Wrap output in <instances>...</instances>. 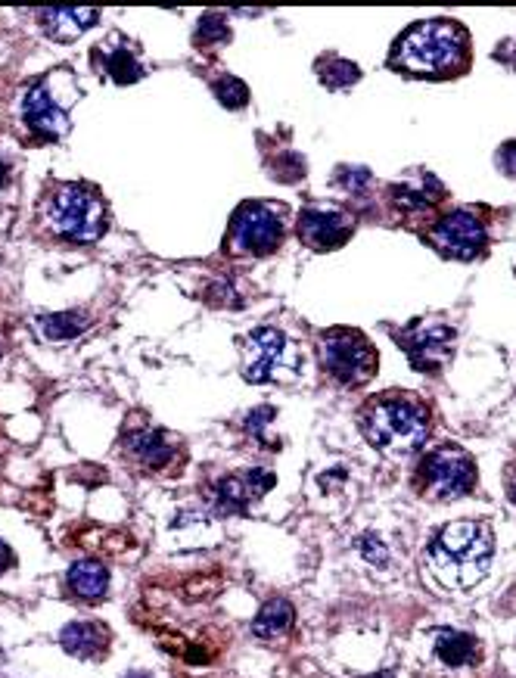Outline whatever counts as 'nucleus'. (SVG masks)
<instances>
[{
    "mask_svg": "<svg viewBox=\"0 0 516 678\" xmlns=\"http://www.w3.org/2000/svg\"><path fill=\"white\" fill-rule=\"evenodd\" d=\"M283 212L268 203H246L234 215L231 249L240 256H271L283 243Z\"/></svg>",
    "mask_w": 516,
    "mask_h": 678,
    "instance_id": "nucleus-8",
    "label": "nucleus"
},
{
    "mask_svg": "<svg viewBox=\"0 0 516 678\" xmlns=\"http://www.w3.org/2000/svg\"><path fill=\"white\" fill-rule=\"evenodd\" d=\"M60 644L72 657H97L109 644V632L100 623H69L60 632Z\"/></svg>",
    "mask_w": 516,
    "mask_h": 678,
    "instance_id": "nucleus-17",
    "label": "nucleus"
},
{
    "mask_svg": "<svg viewBox=\"0 0 516 678\" xmlns=\"http://www.w3.org/2000/svg\"><path fill=\"white\" fill-rule=\"evenodd\" d=\"M321 358L330 377L346 386H361L377 374V352L370 339L355 330H327L321 339Z\"/></svg>",
    "mask_w": 516,
    "mask_h": 678,
    "instance_id": "nucleus-6",
    "label": "nucleus"
},
{
    "mask_svg": "<svg viewBox=\"0 0 516 678\" xmlns=\"http://www.w3.org/2000/svg\"><path fill=\"white\" fill-rule=\"evenodd\" d=\"M84 327H88V318L81 312H60L41 318V330L47 339H75Z\"/></svg>",
    "mask_w": 516,
    "mask_h": 678,
    "instance_id": "nucleus-21",
    "label": "nucleus"
},
{
    "mask_svg": "<svg viewBox=\"0 0 516 678\" xmlns=\"http://www.w3.org/2000/svg\"><path fill=\"white\" fill-rule=\"evenodd\" d=\"M125 678H150L147 672H131V675H125Z\"/></svg>",
    "mask_w": 516,
    "mask_h": 678,
    "instance_id": "nucleus-32",
    "label": "nucleus"
},
{
    "mask_svg": "<svg viewBox=\"0 0 516 678\" xmlns=\"http://www.w3.org/2000/svg\"><path fill=\"white\" fill-rule=\"evenodd\" d=\"M367 678H392V675H386V672H380V675H367Z\"/></svg>",
    "mask_w": 516,
    "mask_h": 678,
    "instance_id": "nucleus-33",
    "label": "nucleus"
},
{
    "mask_svg": "<svg viewBox=\"0 0 516 678\" xmlns=\"http://www.w3.org/2000/svg\"><path fill=\"white\" fill-rule=\"evenodd\" d=\"M274 489V476L265 470H246L237 476H224L212 486V507L218 514H243L246 507Z\"/></svg>",
    "mask_w": 516,
    "mask_h": 678,
    "instance_id": "nucleus-12",
    "label": "nucleus"
},
{
    "mask_svg": "<svg viewBox=\"0 0 516 678\" xmlns=\"http://www.w3.org/2000/svg\"><path fill=\"white\" fill-rule=\"evenodd\" d=\"M339 184L349 187L352 193L355 190H364L370 184V172H367V168H342V172H339Z\"/></svg>",
    "mask_w": 516,
    "mask_h": 678,
    "instance_id": "nucleus-26",
    "label": "nucleus"
},
{
    "mask_svg": "<svg viewBox=\"0 0 516 678\" xmlns=\"http://www.w3.org/2000/svg\"><path fill=\"white\" fill-rule=\"evenodd\" d=\"M44 221L53 234H60L66 240L94 243L106 231L109 212L94 190L81 184H63L60 190H53V196L47 200Z\"/></svg>",
    "mask_w": 516,
    "mask_h": 678,
    "instance_id": "nucleus-4",
    "label": "nucleus"
},
{
    "mask_svg": "<svg viewBox=\"0 0 516 678\" xmlns=\"http://www.w3.org/2000/svg\"><path fill=\"white\" fill-rule=\"evenodd\" d=\"M22 112H25V122L35 134L47 137V140H56L69 131V116L63 106H56L53 97L47 94V84H35L32 91L25 94V103H22Z\"/></svg>",
    "mask_w": 516,
    "mask_h": 678,
    "instance_id": "nucleus-13",
    "label": "nucleus"
},
{
    "mask_svg": "<svg viewBox=\"0 0 516 678\" xmlns=\"http://www.w3.org/2000/svg\"><path fill=\"white\" fill-rule=\"evenodd\" d=\"M467 63V32L451 19H426L395 41L392 66L417 78H445Z\"/></svg>",
    "mask_w": 516,
    "mask_h": 678,
    "instance_id": "nucleus-2",
    "label": "nucleus"
},
{
    "mask_svg": "<svg viewBox=\"0 0 516 678\" xmlns=\"http://www.w3.org/2000/svg\"><path fill=\"white\" fill-rule=\"evenodd\" d=\"M429 237L451 259H476L485 246V228L473 212H448L433 224Z\"/></svg>",
    "mask_w": 516,
    "mask_h": 678,
    "instance_id": "nucleus-11",
    "label": "nucleus"
},
{
    "mask_svg": "<svg viewBox=\"0 0 516 678\" xmlns=\"http://www.w3.org/2000/svg\"><path fill=\"white\" fill-rule=\"evenodd\" d=\"M361 433L383 455L405 458L429 439V411L408 392H389L364 405Z\"/></svg>",
    "mask_w": 516,
    "mask_h": 678,
    "instance_id": "nucleus-3",
    "label": "nucleus"
},
{
    "mask_svg": "<svg viewBox=\"0 0 516 678\" xmlns=\"http://www.w3.org/2000/svg\"><path fill=\"white\" fill-rule=\"evenodd\" d=\"M299 371V349L274 327H258L243 339V377L249 383L283 380Z\"/></svg>",
    "mask_w": 516,
    "mask_h": 678,
    "instance_id": "nucleus-5",
    "label": "nucleus"
},
{
    "mask_svg": "<svg viewBox=\"0 0 516 678\" xmlns=\"http://www.w3.org/2000/svg\"><path fill=\"white\" fill-rule=\"evenodd\" d=\"M215 97H218L227 109H243V106L249 103V88H246V84H243L240 78L224 75V78L215 81Z\"/></svg>",
    "mask_w": 516,
    "mask_h": 678,
    "instance_id": "nucleus-24",
    "label": "nucleus"
},
{
    "mask_svg": "<svg viewBox=\"0 0 516 678\" xmlns=\"http://www.w3.org/2000/svg\"><path fill=\"white\" fill-rule=\"evenodd\" d=\"M442 200V187L433 175H414L408 181H401L392 187V203L401 209V212H426L429 206H436Z\"/></svg>",
    "mask_w": 516,
    "mask_h": 678,
    "instance_id": "nucleus-15",
    "label": "nucleus"
},
{
    "mask_svg": "<svg viewBox=\"0 0 516 678\" xmlns=\"http://www.w3.org/2000/svg\"><path fill=\"white\" fill-rule=\"evenodd\" d=\"M361 554H364L367 560L380 563V560H386V545H380L377 535H364V539H361Z\"/></svg>",
    "mask_w": 516,
    "mask_h": 678,
    "instance_id": "nucleus-27",
    "label": "nucleus"
},
{
    "mask_svg": "<svg viewBox=\"0 0 516 678\" xmlns=\"http://www.w3.org/2000/svg\"><path fill=\"white\" fill-rule=\"evenodd\" d=\"M199 41H209V47L227 44L231 41V28H227V22L218 13H206L203 19H199Z\"/></svg>",
    "mask_w": 516,
    "mask_h": 678,
    "instance_id": "nucleus-25",
    "label": "nucleus"
},
{
    "mask_svg": "<svg viewBox=\"0 0 516 678\" xmlns=\"http://www.w3.org/2000/svg\"><path fill=\"white\" fill-rule=\"evenodd\" d=\"M69 588L84 601H100L109 591V570L100 560H78L69 570Z\"/></svg>",
    "mask_w": 516,
    "mask_h": 678,
    "instance_id": "nucleus-16",
    "label": "nucleus"
},
{
    "mask_svg": "<svg viewBox=\"0 0 516 678\" xmlns=\"http://www.w3.org/2000/svg\"><path fill=\"white\" fill-rule=\"evenodd\" d=\"M355 234V221L349 212L333 209V206H308L299 215V237L305 246L330 252L346 246Z\"/></svg>",
    "mask_w": 516,
    "mask_h": 678,
    "instance_id": "nucleus-9",
    "label": "nucleus"
},
{
    "mask_svg": "<svg viewBox=\"0 0 516 678\" xmlns=\"http://www.w3.org/2000/svg\"><path fill=\"white\" fill-rule=\"evenodd\" d=\"M318 72H321V81L333 91H346L361 78V69L349 60H327V63L318 66Z\"/></svg>",
    "mask_w": 516,
    "mask_h": 678,
    "instance_id": "nucleus-23",
    "label": "nucleus"
},
{
    "mask_svg": "<svg viewBox=\"0 0 516 678\" xmlns=\"http://www.w3.org/2000/svg\"><path fill=\"white\" fill-rule=\"evenodd\" d=\"M457 346V333L448 324H417L401 336V349L411 358V364L423 374L439 371L442 364L451 361Z\"/></svg>",
    "mask_w": 516,
    "mask_h": 678,
    "instance_id": "nucleus-10",
    "label": "nucleus"
},
{
    "mask_svg": "<svg viewBox=\"0 0 516 678\" xmlns=\"http://www.w3.org/2000/svg\"><path fill=\"white\" fill-rule=\"evenodd\" d=\"M38 19L53 41H75L81 32H88V28L100 19V10H94V7H47V10H38Z\"/></svg>",
    "mask_w": 516,
    "mask_h": 678,
    "instance_id": "nucleus-14",
    "label": "nucleus"
},
{
    "mask_svg": "<svg viewBox=\"0 0 516 678\" xmlns=\"http://www.w3.org/2000/svg\"><path fill=\"white\" fill-rule=\"evenodd\" d=\"M498 165L504 168L507 175L516 178V144H504L501 153H498Z\"/></svg>",
    "mask_w": 516,
    "mask_h": 678,
    "instance_id": "nucleus-28",
    "label": "nucleus"
},
{
    "mask_svg": "<svg viewBox=\"0 0 516 678\" xmlns=\"http://www.w3.org/2000/svg\"><path fill=\"white\" fill-rule=\"evenodd\" d=\"M510 495H513V501H516V470H513V476H510Z\"/></svg>",
    "mask_w": 516,
    "mask_h": 678,
    "instance_id": "nucleus-31",
    "label": "nucleus"
},
{
    "mask_svg": "<svg viewBox=\"0 0 516 678\" xmlns=\"http://www.w3.org/2000/svg\"><path fill=\"white\" fill-rule=\"evenodd\" d=\"M420 483L429 498L454 501L476 486V464L464 448L442 445L429 451L420 464Z\"/></svg>",
    "mask_w": 516,
    "mask_h": 678,
    "instance_id": "nucleus-7",
    "label": "nucleus"
},
{
    "mask_svg": "<svg viewBox=\"0 0 516 678\" xmlns=\"http://www.w3.org/2000/svg\"><path fill=\"white\" fill-rule=\"evenodd\" d=\"M16 563V557H13V551H10V545L7 542H0V573H7L10 567Z\"/></svg>",
    "mask_w": 516,
    "mask_h": 678,
    "instance_id": "nucleus-29",
    "label": "nucleus"
},
{
    "mask_svg": "<svg viewBox=\"0 0 516 678\" xmlns=\"http://www.w3.org/2000/svg\"><path fill=\"white\" fill-rule=\"evenodd\" d=\"M495 535L479 520H454L426 545V570L451 591L473 588L492 567Z\"/></svg>",
    "mask_w": 516,
    "mask_h": 678,
    "instance_id": "nucleus-1",
    "label": "nucleus"
},
{
    "mask_svg": "<svg viewBox=\"0 0 516 678\" xmlns=\"http://www.w3.org/2000/svg\"><path fill=\"white\" fill-rule=\"evenodd\" d=\"M106 75L116 81V84H131L143 75L140 63L134 60V53L128 47H116L109 56H106Z\"/></svg>",
    "mask_w": 516,
    "mask_h": 678,
    "instance_id": "nucleus-22",
    "label": "nucleus"
},
{
    "mask_svg": "<svg viewBox=\"0 0 516 678\" xmlns=\"http://www.w3.org/2000/svg\"><path fill=\"white\" fill-rule=\"evenodd\" d=\"M436 657L451 666V669H461V666H473L479 660V641L467 632H439L436 638Z\"/></svg>",
    "mask_w": 516,
    "mask_h": 678,
    "instance_id": "nucleus-19",
    "label": "nucleus"
},
{
    "mask_svg": "<svg viewBox=\"0 0 516 678\" xmlns=\"http://www.w3.org/2000/svg\"><path fill=\"white\" fill-rule=\"evenodd\" d=\"M4 184H7V165L0 162V187H4Z\"/></svg>",
    "mask_w": 516,
    "mask_h": 678,
    "instance_id": "nucleus-30",
    "label": "nucleus"
},
{
    "mask_svg": "<svg viewBox=\"0 0 516 678\" xmlns=\"http://www.w3.org/2000/svg\"><path fill=\"white\" fill-rule=\"evenodd\" d=\"M293 619H296L293 604L283 601V598H274V601H268L262 610H258L255 623H252V632L258 638H265V641H277V638H283L286 632L293 629Z\"/></svg>",
    "mask_w": 516,
    "mask_h": 678,
    "instance_id": "nucleus-20",
    "label": "nucleus"
},
{
    "mask_svg": "<svg viewBox=\"0 0 516 678\" xmlns=\"http://www.w3.org/2000/svg\"><path fill=\"white\" fill-rule=\"evenodd\" d=\"M128 451L150 470H162L171 458H175V445H168L162 433L156 430H140L134 436H128Z\"/></svg>",
    "mask_w": 516,
    "mask_h": 678,
    "instance_id": "nucleus-18",
    "label": "nucleus"
}]
</instances>
